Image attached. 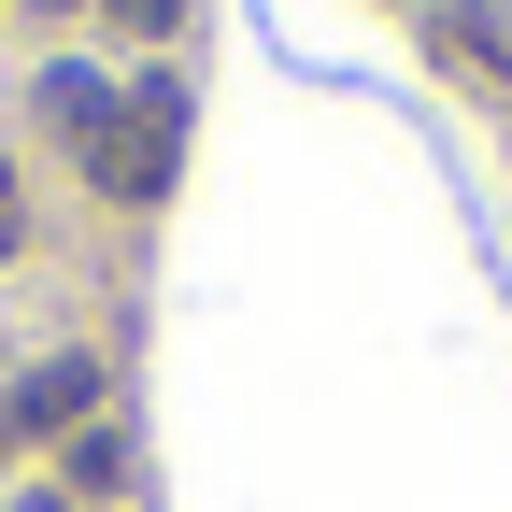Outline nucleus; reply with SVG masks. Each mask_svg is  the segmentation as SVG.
<instances>
[{"instance_id": "obj_5", "label": "nucleus", "mask_w": 512, "mask_h": 512, "mask_svg": "<svg viewBox=\"0 0 512 512\" xmlns=\"http://www.w3.org/2000/svg\"><path fill=\"white\" fill-rule=\"evenodd\" d=\"M0 256H15V200H0Z\"/></svg>"}, {"instance_id": "obj_3", "label": "nucleus", "mask_w": 512, "mask_h": 512, "mask_svg": "<svg viewBox=\"0 0 512 512\" xmlns=\"http://www.w3.org/2000/svg\"><path fill=\"white\" fill-rule=\"evenodd\" d=\"M43 114H72V128H114V86H100V72H43Z\"/></svg>"}, {"instance_id": "obj_2", "label": "nucleus", "mask_w": 512, "mask_h": 512, "mask_svg": "<svg viewBox=\"0 0 512 512\" xmlns=\"http://www.w3.org/2000/svg\"><path fill=\"white\" fill-rule=\"evenodd\" d=\"M86 399H100V370H86V356H57V370H29V384H15V427H72Z\"/></svg>"}, {"instance_id": "obj_1", "label": "nucleus", "mask_w": 512, "mask_h": 512, "mask_svg": "<svg viewBox=\"0 0 512 512\" xmlns=\"http://www.w3.org/2000/svg\"><path fill=\"white\" fill-rule=\"evenodd\" d=\"M171 128H185V100H171V86L114 100V143H100V171H114V185H171Z\"/></svg>"}, {"instance_id": "obj_4", "label": "nucleus", "mask_w": 512, "mask_h": 512, "mask_svg": "<svg viewBox=\"0 0 512 512\" xmlns=\"http://www.w3.org/2000/svg\"><path fill=\"white\" fill-rule=\"evenodd\" d=\"M114 15H143V29H157V15H171V0H114Z\"/></svg>"}]
</instances>
